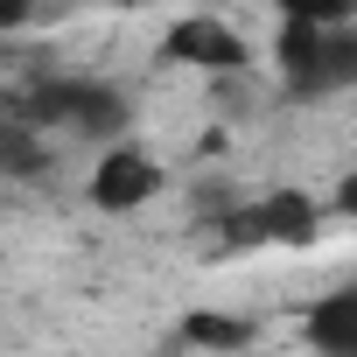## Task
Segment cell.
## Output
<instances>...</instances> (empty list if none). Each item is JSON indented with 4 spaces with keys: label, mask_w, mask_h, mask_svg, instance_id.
<instances>
[{
    "label": "cell",
    "mask_w": 357,
    "mask_h": 357,
    "mask_svg": "<svg viewBox=\"0 0 357 357\" xmlns=\"http://www.w3.org/2000/svg\"><path fill=\"white\" fill-rule=\"evenodd\" d=\"M308 343L322 350V357H357V287H336V294H322L315 308H308Z\"/></svg>",
    "instance_id": "cell-6"
},
{
    "label": "cell",
    "mask_w": 357,
    "mask_h": 357,
    "mask_svg": "<svg viewBox=\"0 0 357 357\" xmlns=\"http://www.w3.org/2000/svg\"><path fill=\"white\" fill-rule=\"evenodd\" d=\"M175 63H190V70H211V77H238L245 63H252V50H245V36L231 29V22H218V15H183L168 29V43H161Z\"/></svg>",
    "instance_id": "cell-3"
},
{
    "label": "cell",
    "mask_w": 357,
    "mask_h": 357,
    "mask_svg": "<svg viewBox=\"0 0 357 357\" xmlns=\"http://www.w3.org/2000/svg\"><path fill=\"white\" fill-rule=\"evenodd\" d=\"M29 22H36L29 8H15V0H0V29H29Z\"/></svg>",
    "instance_id": "cell-11"
},
{
    "label": "cell",
    "mask_w": 357,
    "mask_h": 357,
    "mask_svg": "<svg viewBox=\"0 0 357 357\" xmlns=\"http://www.w3.org/2000/svg\"><path fill=\"white\" fill-rule=\"evenodd\" d=\"M322 56H329V91H350V84H357V22L329 29Z\"/></svg>",
    "instance_id": "cell-9"
},
{
    "label": "cell",
    "mask_w": 357,
    "mask_h": 357,
    "mask_svg": "<svg viewBox=\"0 0 357 357\" xmlns=\"http://www.w3.org/2000/svg\"><path fill=\"white\" fill-rule=\"evenodd\" d=\"M336 211H343V218H357V168H350L343 183H336Z\"/></svg>",
    "instance_id": "cell-10"
},
{
    "label": "cell",
    "mask_w": 357,
    "mask_h": 357,
    "mask_svg": "<svg viewBox=\"0 0 357 357\" xmlns=\"http://www.w3.org/2000/svg\"><path fill=\"white\" fill-rule=\"evenodd\" d=\"M315 231H322V211L301 190H273L225 218V245H315Z\"/></svg>",
    "instance_id": "cell-2"
},
{
    "label": "cell",
    "mask_w": 357,
    "mask_h": 357,
    "mask_svg": "<svg viewBox=\"0 0 357 357\" xmlns=\"http://www.w3.org/2000/svg\"><path fill=\"white\" fill-rule=\"evenodd\" d=\"M22 119L43 126H70V133H119L126 126V91L105 77H43L22 105Z\"/></svg>",
    "instance_id": "cell-1"
},
{
    "label": "cell",
    "mask_w": 357,
    "mask_h": 357,
    "mask_svg": "<svg viewBox=\"0 0 357 357\" xmlns=\"http://www.w3.org/2000/svg\"><path fill=\"white\" fill-rule=\"evenodd\" d=\"M154 190H161V168L140 147H105L98 168H91V204L98 211H140Z\"/></svg>",
    "instance_id": "cell-5"
},
{
    "label": "cell",
    "mask_w": 357,
    "mask_h": 357,
    "mask_svg": "<svg viewBox=\"0 0 357 357\" xmlns=\"http://www.w3.org/2000/svg\"><path fill=\"white\" fill-rule=\"evenodd\" d=\"M322 43H329V29H315V22H301V15L280 8L273 70H280V91H287V98H322V91H329V56H322Z\"/></svg>",
    "instance_id": "cell-4"
},
{
    "label": "cell",
    "mask_w": 357,
    "mask_h": 357,
    "mask_svg": "<svg viewBox=\"0 0 357 357\" xmlns=\"http://www.w3.org/2000/svg\"><path fill=\"white\" fill-rule=\"evenodd\" d=\"M0 168H8L15 183H36V175L50 168V154H43V133H36L22 112H0Z\"/></svg>",
    "instance_id": "cell-7"
},
{
    "label": "cell",
    "mask_w": 357,
    "mask_h": 357,
    "mask_svg": "<svg viewBox=\"0 0 357 357\" xmlns=\"http://www.w3.org/2000/svg\"><path fill=\"white\" fill-rule=\"evenodd\" d=\"M183 336H190L197 350H245V343H252V322H245V315H211V308H197V315H183Z\"/></svg>",
    "instance_id": "cell-8"
}]
</instances>
